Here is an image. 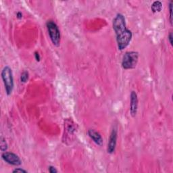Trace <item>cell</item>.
Instances as JSON below:
<instances>
[{
	"mask_svg": "<svg viewBox=\"0 0 173 173\" xmlns=\"http://www.w3.org/2000/svg\"><path fill=\"white\" fill-rule=\"evenodd\" d=\"M113 29L116 33L118 48L122 51L128 45L133 37L132 32L127 28L125 18L122 14H118L114 18Z\"/></svg>",
	"mask_w": 173,
	"mask_h": 173,
	"instance_id": "6da1fadb",
	"label": "cell"
},
{
	"mask_svg": "<svg viewBox=\"0 0 173 173\" xmlns=\"http://www.w3.org/2000/svg\"><path fill=\"white\" fill-rule=\"evenodd\" d=\"M1 78L5 86L7 95H10L13 92L14 89V78L13 73L11 68L6 66L4 68L1 72Z\"/></svg>",
	"mask_w": 173,
	"mask_h": 173,
	"instance_id": "7a4b0ae2",
	"label": "cell"
},
{
	"mask_svg": "<svg viewBox=\"0 0 173 173\" xmlns=\"http://www.w3.org/2000/svg\"><path fill=\"white\" fill-rule=\"evenodd\" d=\"M139 53L137 51H127L123 56L122 60V66L124 69L129 70L133 69L136 67Z\"/></svg>",
	"mask_w": 173,
	"mask_h": 173,
	"instance_id": "3957f363",
	"label": "cell"
},
{
	"mask_svg": "<svg viewBox=\"0 0 173 173\" xmlns=\"http://www.w3.org/2000/svg\"><path fill=\"white\" fill-rule=\"evenodd\" d=\"M46 26L51 42L55 46L58 47L60 44L61 36H60V32L58 25L53 21L49 20L47 22Z\"/></svg>",
	"mask_w": 173,
	"mask_h": 173,
	"instance_id": "277c9868",
	"label": "cell"
},
{
	"mask_svg": "<svg viewBox=\"0 0 173 173\" xmlns=\"http://www.w3.org/2000/svg\"><path fill=\"white\" fill-rule=\"evenodd\" d=\"M1 158L9 164L13 166H20L22 164L20 158L12 152H4L1 155Z\"/></svg>",
	"mask_w": 173,
	"mask_h": 173,
	"instance_id": "5b68a950",
	"label": "cell"
},
{
	"mask_svg": "<svg viewBox=\"0 0 173 173\" xmlns=\"http://www.w3.org/2000/svg\"><path fill=\"white\" fill-rule=\"evenodd\" d=\"M117 129L116 128H114L112 130L110 136L109 142L107 143V151L109 154H113L115 151L116 146V141H117Z\"/></svg>",
	"mask_w": 173,
	"mask_h": 173,
	"instance_id": "8992f818",
	"label": "cell"
},
{
	"mask_svg": "<svg viewBox=\"0 0 173 173\" xmlns=\"http://www.w3.org/2000/svg\"><path fill=\"white\" fill-rule=\"evenodd\" d=\"M138 109V98L137 93L133 91L130 93V112L132 117L134 118L136 116Z\"/></svg>",
	"mask_w": 173,
	"mask_h": 173,
	"instance_id": "52a82bcc",
	"label": "cell"
},
{
	"mask_svg": "<svg viewBox=\"0 0 173 173\" xmlns=\"http://www.w3.org/2000/svg\"><path fill=\"white\" fill-rule=\"evenodd\" d=\"M88 135L91 139H92L97 145L99 146H102L104 141H103L102 137L99 133L95 131V130L93 129H89L88 130Z\"/></svg>",
	"mask_w": 173,
	"mask_h": 173,
	"instance_id": "ba28073f",
	"label": "cell"
},
{
	"mask_svg": "<svg viewBox=\"0 0 173 173\" xmlns=\"http://www.w3.org/2000/svg\"><path fill=\"white\" fill-rule=\"evenodd\" d=\"M162 2L160 1H154L151 6V11H152L154 13L160 12L162 10Z\"/></svg>",
	"mask_w": 173,
	"mask_h": 173,
	"instance_id": "9c48e42d",
	"label": "cell"
},
{
	"mask_svg": "<svg viewBox=\"0 0 173 173\" xmlns=\"http://www.w3.org/2000/svg\"><path fill=\"white\" fill-rule=\"evenodd\" d=\"M29 72L27 71H24L21 74L20 76V81L22 83H26L28 80H29Z\"/></svg>",
	"mask_w": 173,
	"mask_h": 173,
	"instance_id": "30bf717a",
	"label": "cell"
},
{
	"mask_svg": "<svg viewBox=\"0 0 173 173\" xmlns=\"http://www.w3.org/2000/svg\"><path fill=\"white\" fill-rule=\"evenodd\" d=\"M0 148H1V150L2 151H5L8 149V144L6 141V140L4 139L3 137H1V142H0Z\"/></svg>",
	"mask_w": 173,
	"mask_h": 173,
	"instance_id": "8fae6325",
	"label": "cell"
},
{
	"mask_svg": "<svg viewBox=\"0 0 173 173\" xmlns=\"http://www.w3.org/2000/svg\"><path fill=\"white\" fill-rule=\"evenodd\" d=\"M172 1H171L170 2V4H169V10H170V23H171V25H172Z\"/></svg>",
	"mask_w": 173,
	"mask_h": 173,
	"instance_id": "7c38bea8",
	"label": "cell"
},
{
	"mask_svg": "<svg viewBox=\"0 0 173 173\" xmlns=\"http://www.w3.org/2000/svg\"><path fill=\"white\" fill-rule=\"evenodd\" d=\"M13 172L14 173H16V172H23V173H27V170H25L24 169H22V168H16L13 170Z\"/></svg>",
	"mask_w": 173,
	"mask_h": 173,
	"instance_id": "4fadbf2b",
	"label": "cell"
},
{
	"mask_svg": "<svg viewBox=\"0 0 173 173\" xmlns=\"http://www.w3.org/2000/svg\"><path fill=\"white\" fill-rule=\"evenodd\" d=\"M49 171L51 173H56L58 172V170H56V168L55 167H52V166H50V167H49Z\"/></svg>",
	"mask_w": 173,
	"mask_h": 173,
	"instance_id": "5bb4252c",
	"label": "cell"
},
{
	"mask_svg": "<svg viewBox=\"0 0 173 173\" xmlns=\"http://www.w3.org/2000/svg\"><path fill=\"white\" fill-rule=\"evenodd\" d=\"M168 40H169L170 45H172V32H170L169 35H168Z\"/></svg>",
	"mask_w": 173,
	"mask_h": 173,
	"instance_id": "9a60e30c",
	"label": "cell"
},
{
	"mask_svg": "<svg viewBox=\"0 0 173 173\" xmlns=\"http://www.w3.org/2000/svg\"><path fill=\"white\" fill-rule=\"evenodd\" d=\"M35 59H36V60L37 62H39L40 61V56H39V53H37V52H35Z\"/></svg>",
	"mask_w": 173,
	"mask_h": 173,
	"instance_id": "2e32d148",
	"label": "cell"
},
{
	"mask_svg": "<svg viewBox=\"0 0 173 173\" xmlns=\"http://www.w3.org/2000/svg\"><path fill=\"white\" fill-rule=\"evenodd\" d=\"M22 14L21 12H18L17 13V18L20 19V18H22Z\"/></svg>",
	"mask_w": 173,
	"mask_h": 173,
	"instance_id": "e0dca14e",
	"label": "cell"
}]
</instances>
